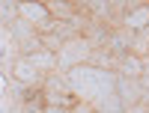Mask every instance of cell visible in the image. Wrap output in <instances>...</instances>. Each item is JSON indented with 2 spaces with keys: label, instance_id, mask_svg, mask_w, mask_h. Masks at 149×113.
I'll return each mask as SVG.
<instances>
[{
  "label": "cell",
  "instance_id": "6da1fadb",
  "mask_svg": "<svg viewBox=\"0 0 149 113\" xmlns=\"http://www.w3.org/2000/svg\"><path fill=\"white\" fill-rule=\"evenodd\" d=\"M66 80H69V89L78 95L81 101H90L95 107L116 95V71L95 69V66H90V62L66 71Z\"/></svg>",
  "mask_w": 149,
  "mask_h": 113
},
{
  "label": "cell",
  "instance_id": "7a4b0ae2",
  "mask_svg": "<svg viewBox=\"0 0 149 113\" xmlns=\"http://www.w3.org/2000/svg\"><path fill=\"white\" fill-rule=\"evenodd\" d=\"M93 51H95L93 42H90V39H84V36H78V39L66 42V45L57 51V62H60V69L72 71V69H78V66H86Z\"/></svg>",
  "mask_w": 149,
  "mask_h": 113
},
{
  "label": "cell",
  "instance_id": "3957f363",
  "mask_svg": "<svg viewBox=\"0 0 149 113\" xmlns=\"http://www.w3.org/2000/svg\"><path fill=\"white\" fill-rule=\"evenodd\" d=\"M122 27L131 30V33H137V36L149 30V3L146 0H131V3H125Z\"/></svg>",
  "mask_w": 149,
  "mask_h": 113
},
{
  "label": "cell",
  "instance_id": "277c9868",
  "mask_svg": "<svg viewBox=\"0 0 149 113\" xmlns=\"http://www.w3.org/2000/svg\"><path fill=\"white\" fill-rule=\"evenodd\" d=\"M45 78H48V74L39 71L27 57L18 60L15 66H12V80H18V83H24V86H45Z\"/></svg>",
  "mask_w": 149,
  "mask_h": 113
},
{
  "label": "cell",
  "instance_id": "5b68a950",
  "mask_svg": "<svg viewBox=\"0 0 149 113\" xmlns=\"http://www.w3.org/2000/svg\"><path fill=\"white\" fill-rule=\"evenodd\" d=\"M119 74L128 80H140L143 78V57L140 54H128L119 60Z\"/></svg>",
  "mask_w": 149,
  "mask_h": 113
},
{
  "label": "cell",
  "instance_id": "8992f818",
  "mask_svg": "<svg viewBox=\"0 0 149 113\" xmlns=\"http://www.w3.org/2000/svg\"><path fill=\"white\" fill-rule=\"evenodd\" d=\"M9 33H12V39H15V45H21V42L33 39V36H39L36 24H30L27 18H18V21H12V24H9Z\"/></svg>",
  "mask_w": 149,
  "mask_h": 113
},
{
  "label": "cell",
  "instance_id": "52a82bcc",
  "mask_svg": "<svg viewBox=\"0 0 149 113\" xmlns=\"http://www.w3.org/2000/svg\"><path fill=\"white\" fill-rule=\"evenodd\" d=\"M30 62H33V66L36 69H39V71H48V69H60V62H57V54L54 51H48V48H45V51H36L33 57H27Z\"/></svg>",
  "mask_w": 149,
  "mask_h": 113
},
{
  "label": "cell",
  "instance_id": "ba28073f",
  "mask_svg": "<svg viewBox=\"0 0 149 113\" xmlns=\"http://www.w3.org/2000/svg\"><path fill=\"white\" fill-rule=\"evenodd\" d=\"M113 62H119V60L110 54L107 48H95V51L90 54V66H95V69H107V71H110V66H113Z\"/></svg>",
  "mask_w": 149,
  "mask_h": 113
},
{
  "label": "cell",
  "instance_id": "9c48e42d",
  "mask_svg": "<svg viewBox=\"0 0 149 113\" xmlns=\"http://www.w3.org/2000/svg\"><path fill=\"white\" fill-rule=\"evenodd\" d=\"M137 83H140V104H143V107H149V74H143Z\"/></svg>",
  "mask_w": 149,
  "mask_h": 113
},
{
  "label": "cell",
  "instance_id": "30bf717a",
  "mask_svg": "<svg viewBox=\"0 0 149 113\" xmlns=\"http://www.w3.org/2000/svg\"><path fill=\"white\" fill-rule=\"evenodd\" d=\"M72 113H95V104H90V101H81L78 107H74Z\"/></svg>",
  "mask_w": 149,
  "mask_h": 113
},
{
  "label": "cell",
  "instance_id": "8fae6325",
  "mask_svg": "<svg viewBox=\"0 0 149 113\" xmlns=\"http://www.w3.org/2000/svg\"><path fill=\"white\" fill-rule=\"evenodd\" d=\"M45 113H72V110H66V107H45Z\"/></svg>",
  "mask_w": 149,
  "mask_h": 113
},
{
  "label": "cell",
  "instance_id": "7c38bea8",
  "mask_svg": "<svg viewBox=\"0 0 149 113\" xmlns=\"http://www.w3.org/2000/svg\"><path fill=\"white\" fill-rule=\"evenodd\" d=\"M146 110H149V107H146Z\"/></svg>",
  "mask_w": 149,
  "mask_h": 113
}]
</instances>
